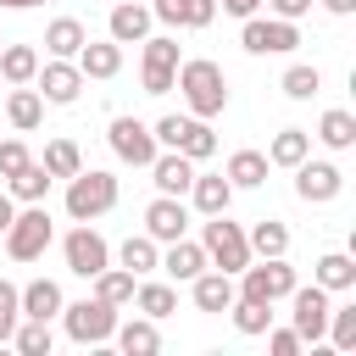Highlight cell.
Returning <instances> with one entry per match:
<instances>
[{"mask_svg": "<svg viewBox=\"0 0 356 356\" xmlns=\"http://www.w3.org/2000/svg\"><path fill=\"white\" fill-rule=\"evenodd\" d=\"M178 89H184V106H189V117H222L228 111V78H222V67L217 61H206V56H195V61H178V78H172Z\"/></svg>", "mask_w": 356, "mask_h": 356, "instance_id": "obj_1", "label": "cell"}, {"mask_svg": "<svg viewBox=\"0 0 356 356\" xmlns=\"http://www.w3.org/2000/svg\"><path fill=\"white\" fill-rule=\"evenodd\" d=\"M278 89H284L289 100H312V95L323 89V72H317V67H306V61H295V67L278 78Z\"/></svg>", "mask_w": 356, "mask_h": 356, "instance_id": "obj_38", "label": "cell"}, {"mask_svg": "<svg viewBox=\"0 0 356 356\" xmlns=\"http://www.w3.org/2000/svg\"><path fill=\"white\" fill-rule=\"evenodd\" d=\"M222 11L245 22V17H256V11H261V0H222Z\"/></svg>", "mask_w": 356, "mask_h": 356, "instance_id": "obj_47", "label": "cell"}, {"mask_svg": "<svg viewBox=\"0 0 356 356\" xmlns=\"http://www.w3.org/2000/svg\"><path fill=\"white\" fill-rule=\"evenodd\" d=\"M228 312H234V328H239V334H267V328H273V306H267V300H245V295H234Z\"/></svg>", "mask_w": 356, "mask_h": 356, "instance_id": "obj_37", "label": "cell"}, {"mask_svg": "<svg viewBox=\"0 0 356 356\" xmlns=\"http://www.w3.org/2000/svg\"><path fill=\"white\" fill-rule=\"evenodd\" d=\"M111 339L122 345V356H156L161 350V334H156V317H128L111 328Z\"/></svg>", "mask_w": 356, "mask_h": 356, "instance_id": "obj_19", "label": "cell"}, {"mask_svg": "<svg viewBox=\"0 0 356 356\" xmlns=\"http://www.w3.org/2000/svg\"><path fill=\"white\" fill-rule=\"evenodd\" d=\"M161 267H167L178 284H189L195 273H206V250H200L195 239H172V245H167V256H161Z\"/></svg>", "mask_w": 356, "mask_h": 356, "instance_id": "obj_25", "label": "cell"}, {"mask_svg": "<svg viewBox=\"0 0 356 356\" xmlns=\"http://www.w3.org/2000/svg\"><path fill=\"white\" fill-rule=\"evenodd\" d=\"M150 178H156V189L161 195H189V178H195V161L184 156V150H156V161H150Z\"/></svg>", "mask_w": 356, "mask_h": 356, "instance_id": "obj_17", "label": "cell"}, {"mask_svg": "<svg viewBox=\"0 0 356 356\" xmlns=\"http://www.w3.org/2000/svg\"><path fill=\"white\" fill-rule=\"evenodd\" d=\"M11 217H17V200H11V195H0V234L11 228Z\"/></svg>", "mask_w": 356, "mask_h": 356, "instance_id": "obj_48", "label": "cell"}, {"mask_svg": "<svg viewBox=\"0 0 356 356\" xmlns=\"http://www.w3.org/2000/svg\"><path fill=\"white\" fill-rule=\"evenodd\" d=\"M145 33H150V11H145V6L128 0V6L111 11V39H117V44H139Z\"/></svg>", "mask_w": 356, "mask_h": 356, "instance_id": "obj_28", "label": "cell"}, {"mask_svg": "<svg viewBox=\"0 0 356 356\" xmlns=\"http://www.w3.org/2000/svg\"><path fill=\"white\" fill-rule=\"evenodd\" d=\"M312 156V134L306 128H278L273 145H267V167H295Z\"/></svg>", "mask_w": 356, "mask_h": 356, "instance_id": "obj_23", "label": "cell"}, {"mask_svg": "<svg viewBox=\"0 0 356 356\" xmlns=\"http://www.w3.org/2000/svg\"><path fill=\"white\" fill-rule=\"evenodd\" d=\"M117 256H122V267H128L134 278H139V273H150V267H161V250H156V239H150V234H128Z\"/></svg>", "mask_w": 356, "mask_h": 356, "instance_id": "obj_34", "label": "cell"}, {"mask_svg": "<svg viewBox=\"0 0 356 356\" xmlns=\"http://www.w3.org/2000/svg\"><path fill=\"white\" fill-rule=\"evenodd\" d=\"M200 250H206V261H217V273H239V267L250 261V239H245L239 222H228V211H217V217L206 222Z\"/></svg>", "mask_w": 356, "mask_h": 356, "instance_id": "obj_4", "label": "cell"}, {"mask_svg": "<svg viewBox=\"0 0 356 356\" xmlns=\"http://www.w3.org/2000/svg\"><path fill=\"white\" fill-rule=\"evenodd\" d=\"M39 167H44L50 178H72V172L83 167V150H78L72 139H50V145H44V161H39Z\"/></svg>", "mask_w": 356, "mask_h": 356, "instance_id": "obj_36", "label": "cell"}, {"mask_svg": "<svg viewBox=\"0 0 356 356\" xmlns=\"http://www.w3.org/2000/svg\"><path fill=\"white\" fill-rule=\"evenodd\" d=\"M323 11H334V17H350V11H356V0H323Z\"/></svg>", "mask_w": 356, "mask_h": 356, "instance_id": "obj_49", "label": "cell"}, {"mask_svg": "<svg viewBox=\"0 0 356 356\" xmlns=\"http://www.w3.org/2000/svg\"><path fill=\"white\" fill-rule=\"evenodd\" d=\"M239 44H245L250 56H284V50H295V44H300V28H295V22H284V17H245Z\"/></svg>", "mask_w": 356, "mask_h": 356, "instance_id": "obj_7", "label": "cell"}, {"mask_svg": "<svg viewBox=\"0 0 356 356\" xmlns=\"http://www.w3.org/2000/svg\"><path fill=\"white\" fill-rule=\"evenodd\" d=\"M189 200H195L200 217H217V211L234 206V184H228L222 172H195V178H189Z\"/></svg>", "mask_w": 356, "mask_h": 356, "instance_id": "obj_15", "label": "cell"}, {"mask_svg": "<svg viewBox=\"0 0 356 356\" xmlns=\"http://www.w3.org/2000/svg\"><path fill=\"white\" fill-rule=\"evenodd\" d=\"M39 50L33 44H0V83H33Z\"/></svg>", "mask_w": 356, "mask_h": 356, "instance_id": "obj_26", "label": "cell"}, {"mask_svg": "<svg viewBox=\"0 0 356 356\" xmlns=\"http://www.w3.org/2000/svg\"><path fill=\"white\" fill-rule=\"evenodd\" d=\"M150 17H161L167 28H206L217 17V0H156Z\"/></svg>", "mask_w": 356, "mask_h": 356, "instance_id": "obj_20", "label": "cell"}, {"mask_svg": "<svg viewBox=\"0 0 356 356\" xmlns=\"http://www.w3.org/2000/svg\"><path fill=\"white\" fill-rule=\"evenodd\" d=\"M189 161H206L211 150H217V134H211V122L206 117H189V134H184V145H178Z\"/></svg>", "mask_w": 356, "mask_h": 356, "instance_id": "obj_41", "label": "cell"}, {"mask_svg": "<svg viewBox=\"0 0 356 356\" xmlns=\"http://www.w3.org/2000/svg\"><path fill=\"white\" fill-rule=\"evenodd\" d=\"M44 245H50V211L33 200L28 211L11 217V228H6V250H11V261H39Z\"/></svg>", "mask_w": 356, "mask_h": 356, "instance_id": "obj_5", "label": "cell"}, {"mask_svg": "<svg viewBox=\"0 0 356 356\" xmlns=\"http://www.w3.org/2000/svg\"><path fill=\"white\" fill-rule=\"evenodd\" d=\"M189 284H195V306L200 312H228L234 295H239L234 289V273H195Z\"/></svg>", "mask_w": 356, "mask_h": 356, "instance_id": "obj_22", "label": "cell"}, {"mask_svg": "<svg viewBox=\"0 0 356 356\" xmlns=\"http://www.w3.org/2000/svg\"><path fill=\"white\" fill-rule=\"evenodd\" d=\"M312 284H323V289H356V261L345 256V250H328L323 261H317V278Z\"/></svg>", "mask_w": 356, "mask_h": 356, "instance_id": "obj_35", "label": "cell"}, {"mask_svg": "<svg viewBox=\"0 0 356 356\" xmlns=\"http://www.w3.org/2000/svg\"><path fill=\"white\" fill-rule=\"evenodd\" d=\"M83 39H89V33H83V22H78V17H56V22L44 28V50H50V56H61V61H72V56L83 50Z\"/></svg>", "mask_w": 356, "mask_h": 356, "instance_id": "obj_24", "label": "cell"}, {"mask_svg": "<svg viewBox=\"0 0 356 356\" xmlns=\"http://www.w3.org/2000/svg\"><path fill=\"white\" fill-rule=\"evenodd\" d=\"M0 44H6V39H0Z\"/></svg>", "mask_w": 356, "mask_h": 356, "instance_id": "obj_51", "label": "cell"}, {"mask_svg": "<svg viewBox=\"0 0 356 356\" xmlns=\"http://www.w3.org/2000/svg\"><path fill=\"white\" fill-rule=\"evenodd\" d=\"M345 189V172L334 167V161H295V195L306 200V206H328L334 195Z\"/></svg>", "mask_w": 356, "mask_h": 356, "instance_id": "obj_10", "label": "cell"}, {"mask_svg": "<svg viewBox=\"0 0 356 356\" xmlns=\"http://www.w3.org/2000/svg\"><path fill=\"white\" fill-rule=\"evenodd\" d=\"M145 44V95H167L172 89V78H178V39H139Z\"/></svg>", "mask_w": 356, "mask_h": 356, "instance_id": "obj_12", "label": "cell"}, {"mask_svg": "<svg viewBox=\"0 0 356 356\" xmlns=\"http://www.w3.org/2000/svg\"><path fill=\"white\" fill-rule=\"evenodd\" d=\"M273 6V17H284V22H300L306 11H312V0H267Z\"/></svg>", "mask_w": 356, "mask_h": 356, "instance_id": "obj_46", "label": "cell"}, {"mask_svg": "<svg viewBox=\"0 0 356 356\" xmlns=\"http://www.w3.org/2000/svg\"><path fill=\"white\" fill-rule=\"evenodd\" d=\"M28 161H33V156H28V145H22V139H0V178H17Z\"/></svg>", "mask_w": 356, "mask_h": 356, "instance_id": "obj_43", "label": "cell"}, {"mask_svg": "<svg viewBox=\"0 0 356 356\" xmlns=\"http://www.w3.org/2000/svg\"><path fill=\"white\" fill-rule=\"evenodd\" d=\"M95 300L128 306V300H134V273H128V267H100V273H95Z\"/></svg>", "mask_w": 356, "mask_h": 356, "instance_id": "obj_29", "label": "cell"}, {"mask_svg": "<svg viewBox=\"0 0 356 356\" xmlns=\"http://www.w3.org/2000/svg\"><path fill=\"white\" fill-rule=\"evenodd\" d=\"M117 206V178L111 172H100V167H78L72 178H67V217L72 222H95L100 211H111Z\"/></svg>", "mask_w": 356, "mask_h": 356, "instance_id": "obj_2", "label": "cell"}, {"mask_svg": "<svg viewBox=\"0 0 356 356\" xmlns=\"http://www.w3.org/2000/svg\"><path fill=\"white\" fill-rule=\"evenodd\" d=\"M6 184H11V200L33 206V200H44V195H50V184H56V178H50V172H44L39 161H28V167H22L17 178H6Z\"/></svg>", "mask_w": 356, "mask_h": 356, "instance_id": "obj_32", "label": "cell"}, {"mask_svg": "<svg viewBox=\"0 0 356 356\" xmlns=\"http://www.w3.org/2000/svg\"><path fill=\"white\" fill-rule=\"evenodd\" d=\"M317 139H323L328 150H350V145H356V117H350V111H339V106H334V111H323Z\"/></svg>", "mask_w": 356, "mask_h": 356, "instance_id": "obj_31", "label": "cell"}, {"mask_svg": "<svg viewBox=\"0 0 356 356\" xmlns=\"http://www.w3.org/2000/svg\"><path fill=\"white\" fill-rule=\"evenodd\" d=\"M245 239H250V256H284V250H289V228H284L278 217H261Z\"/></svg>", "mask_w": 356, "mask_h": 356, "instance_id": "obj_33", "label": "cell"}, {"mask_svg": "<svg viewBox=\"0 0 356 356\" xmlns=\"http://www.w3.org/2000/svg\"><path fill=\"white\" fill-rule=\"evenodd\" d=\"M17 306H22V317H39V323H50V317H61V284L56 278H33L28 289H17Z\"/></svg>", "mask_w": 356, "mask_h": 356, "instance_id": "obj_18", "label": "cell"}, {"mask_svg": "<svg viewBox=\"0 0 356 356\" xmlns=\"http://www.w3.org/2000/svg\"><path fill=\"white\" fill-rule=\"evenodd\" d=\"M17 317H22V306H17V284H6V278H0V345H11Z\"/></svg>", "mask_w": 356, "mask_h": 356, "instance_id": "obj_42", "label": "cell"}, {"mask_svg": "<svg viewBox=\"0 0 356 356\" xmlns=\"http://www.w3.org/2000/svg\"><path fill=\"white\" fill-rule=\"evenodd\" d=\"M284 300H289V317H295L289 328L300 334V345L323 339V328H328V289H323V284H306V289L295 284V289H289Z\"/></svg>", "mask_w": 356, "mask_h": 356, "instance_id": "obj_8", "label": "cell"}, {"mask_svg": "<svg viewBox=\"0 0 356 356\" xmlns=\"http://www.w3.org/2000/svg\"><path fill=\"white\" fill-rule=\"evenodd\" d=\"M134 306H139L145 317L161 323V317L178 312V289H172V284H134Z\"/></svg>", "mask_w": 356, "mask_h": 356, "instance_id": "obj_30", "label": "cell"}, {"mask_svg": "<svg viewBox=\"0 0 356 356\" xmlns=\"http://www.w3.org/2000/svg\"><path fill=\"white\" fill-rule=\"evenodd\" d=\"M6 122H11L17 134H33V128L44 122V95H39V89H22V83H17V89L6 95Z\"/></svg>", "mask_w": 356, "mask_h": 356, "instance_id": "obj_21", "label": "cell"}, {"mask_svg": "<svg viewBox=\"0 0 356 356\" xmlns=\"http://www.w3.org/2000/svg\"><path fill=\"white\" fill-rule=\"evenodd\" d=\"M267 350L273 356H300V334L295 328H267Z\"/></svg>", "mask_w": 356, "mask_h": 356, "instance_id": "obj_45", "label": "cell"}, {"mask_svg": "<svg viewBox=\"0 0 356 356\" xmlns=\"http://www.w3.org/2000/svg\"><path fill=\"white\" fill-rule=\"evenodd\" d=\"M39 95L50 100V106H72L78 95H83V72H78V61H61V56H50L39 72Z\"/></svg>", "mask_w": 356, "mask_h": 356, "instance_id": "obj_14", "label": "cell"}, {"mask_svg": "<svg viewBox=\"0 0 356 356\" xmlns=\"http://www.w3.org/2000/svg\"><path fill=\"white\" fill-rule=\"evenodd\" d=\"M150 134H156V145H161V150H178V145H184V134H189V117H161Z\"/></svg>", "mask_w": 356, "mask_h": 356, "instance_id": "obj_44", "label": "cell"}, {"mask_svg": "<svg viewBox=\"0 0 356 356\" xmlns=\"http://www.w3.org/2000/svg\"><path fill=\"white\" fill-rule=\"evenodd\" d=\"M106 139H111V150L128 161V167H150L156 161V134H150V122H139V117H111V128H106Z\"/></svg>", "mask_w": 356, "mask_h": 356, "instance_id": "obj_9", "label": "cell"}, {"mask_svg": "<svg viewBox=\"0 0 356 356\" xmlns=\"http://www.w3.org/2000/svg\"><path fill=\"white\" fill-rule=\"evenodd\" d=\"M234 278H239L234 289H239L245 300H267V306H273V300H284V295L300 284V278H295V267H289L284 256H261V267H250V261H245Z\"/></svg>", "mask_w": 356, "mask_h": 356, "instance_id": "obj_3", "label": "cell"}, {"mask_svg": "<svg viewBox=\"0 0 356 356\" xmlns=\"http://www.w3.org/2000/svg\"><path fill=\"white\" fill-rule=\"evenodd\" d=\"M61 317H67V339H78V345H106L117 328V306H106V300H72V306H61Z\"/></svg>", "mask_w": 356, "mask_h": 356, "instance_id": "obj_6", "label": "cell"}, {"mask_svg": "<svg viewBox=\"0 0 356 356\" xmlns=\"http://www.w3.org/2000/svg\"><path fill=\"white\" fill-rule=\"evenodd\" d=\"M184 228H189V206H184V195H156V200L145 206V234H150L156 245L184 239Z\"/></svg>", "mask_w": 356, "mask_h": 356, "instance_id": "obj_13", "label": "cell"}, {"mask_svg": "<svg viewBox=\"0 0 356 356\" xmlns=\"http://www.w3.org/2000/svg\"><path fill=\"white\" fill-rule=\"evenodd\" d=\"M61 256H67V267L78 273V278H95L100 267H111V245L83 222V228H72L67 239H61Z\"/></svg>", "mask_w": 356, "mask_h": 356, "instance_id": "obj_11", "label": "cell"}, {"mask_svg": "<svg viewBox=\"0 0 356 356\" xmlns=\"http://www.w3.org/2000/svg\"><path fill=\"white\" fill-rule=\"evenodd\" d=\"M72 61H78L83 78H117V72H122V44H117V39H100V44L83 39V50H78Z\"/></svg>", "mask_w": 356, "mask_h": 356, "instance_id": "obj_16", "label": "cell"}, {"mask_svg": "<svg viewBox=\"0 0 356 356\" xmlns=\"http://www.w3.org/2000/svg\"><path fill=\"white\" fill-rule=\"evenodd\" d=\"M222 178H228L234 189H256V184H267V156H261V150H234Z\"/></svg>", "mask_w": 356, "mask_h": 356, "instance_id": "obj_27", "label": "cell"}, {"mask_svg": "<svg viewBox=\"0 0 356 356\" xmlns=\"http://www.w3.org/2000/svg\"><path fill=\"white\" fill-rule=\"evenodd\" d=\"M323 334L334 339V350H356V306H328V328Z\"/></svg>", "mask_w": 356, "mask_h": 356, "instance_id": "obj_40", "label": "cell"}, {"mask_svg": "<svg viewBox=\"0 0 356 356\" xmlns=\"http://www.w3.org/2000/svg\"><path fill=\"white\" fill-rule=\"evenodd\" d=\"M6 11H28V6H44V0H0Z\"/></svg>", "mask_w": 356, "mask_h": 356, "instance_id": "obj_50", "label": "cell"}, {"mask_svg": "<svg viewBox=\"0 0 356 356\" xmlns=\"http://www.w3.org/2000/svg\"><path fill=\"white\" fill-rule=\"evenodd\" d=\"M11 345L22 350V356H50V323H39V317H28L22 328H11Z\"/></svg>", "mask_w": 356, "mask_h": 356, "instance_id": "obj_39", "label": "cell"}]
</instances>
